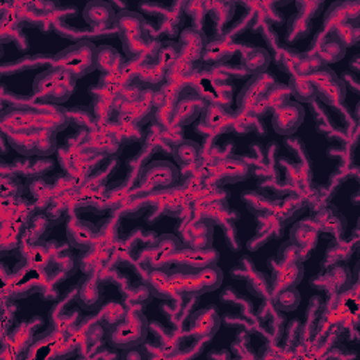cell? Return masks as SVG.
Instances as JSON below:
<instances>
[{
	"mask_svg": "<svg viewBox=\"0 0 360 360\" xmlns=\"http://www.w3.org/2000/svg\"><path fill=\"white\" fill-rule=\"evenodd\" d=\"M76 79L78 78L71 72L52 67L35 78L33 90L41 100L48 103H63L67 101L74 93Z\"/></svg>",
	"mask_w": 360,
	"mask_h": 360,
	"instance_id": "cell-1",
	"label": "cell"
},
{
	"mask_svg": "<svg viewBox=\"0 0 360 360\" xmlns=\"http://www.w3.org/2000/svg\"><path fill=\"white\" fill-rule=\"evenodd\" d=\"M114 27L123 42V48L127 56H140L147 49L149 37L145 19L140 13L130 10L118 12L115 16Z\"/></svg>",
	"mask_w": 360,
	"mask_h": 360,
	"instance_id": "cell-2",
	"label": "cell"
},
{
	"mask_svg": "<svg viewBox=\"0 0 360 360\" xmlns=\"http://www.w3.org/2000/svg\"><path fill=\"white\" fill-rule=\"evenodd\" d=\"M54 63L79 79L97 68V48L92 41L83 40L56 54Z\"/></svg>",
	"mask_w": 360,
	"mask_h": 360,
	"instance_id": "cell-3",
	"label": "cell"
},
{
	"mask_svg": "<svg viewBox=\"0 0 360 360\" xmlns=\"http://www.w3.org/2000/svg\"><path fill=\"white\" fill-rule=\"evenodd\" d=\"M148 320L142 313H131L111 325L107 334L108 343L120 350L140 346L148 335Z\"/></svg>",
	"mask_w": 360,
	"mask_h": 360,
	"instance_id": "cell-4",
	"label": "cell"
},
{
	"mask_svg": "<svg viewBox=\"0 0 360 360\" xmlns=\"http://www.w3.org/2000/svg\"><path fill=\"white\" fill-rule=\"evenodd\" d=\"M304 117L306 111L302 103L286 99L273 110L272 127L277 134L290 137L303 124Z\"/></svg>",
	"mask_w": 360,
	"mask_h": 360,
	"instance_id": "cell-5",
	"label": "cell"
},
{
	"mask_svg": "<svg viewBox=\"0 0 360 360\" xmlns=\"http://www.w3.org/2000/svg\"><path fill=\"white\" fill-rule=\"evenodd\" d=\"M177 167L167 161H155L147 165L141 173V182L152 189H167L176 185Z\"/></svg>",
	"mask_w": 360,
	"mask_h": 360,
	"instance_id": "cell-6",
	"label": "cell"
},
{
	"mask_svg": "<svg viewBox=\"0 0 360 360\" xmlns=\"http://www.w3.org/2000/svg\"><path fill=\"white\" fill-rule=\"evenodd\" d=\"M304 277V266L302 261L288 262V263H276L272 266V297L281 290L297 287L298 283Z\"/></svg>",
	"mask_w": 360,
	"mask_h": 360,
	"instance_id": "cell-7",
	"label": "cell"
},
{
	"mask_svg": "<svg viewBox=\"0 0 360 360\" xmlns=\"http://www.w3.org/2000/svg\"><path fill=\"white\" fill-rule=\"evenodd\" d=\"M220 258V254L214 249H202V251H195V249H183L180 252L177 258L179 263V270L183 273H196L200 272L202 269L217 265Z\"/></svg>",
	"mask_w": 360,
	"mask_h": 360,
	"instance_id": "cell-8",
	"label": "cell"
},
{
	"mask_svg": "<svg viewBox=\"0 0 360 360\" xmlns=\"http://www.w3.org/2000/svg\"><path fill=\"white\" fill-rule=\"evenodd\" d=\"M221 325L217 307L210 306L195 313L190 318V332L196 338H213Z\"/></svg>",
	"mask_w": 360,
	"mask_h": 360,
	"instance_id": "cell-9",
	"label": "cell"
},
{
	"mask_svg": "<svg viewBox=\"0 0 360 360\" xmlns=\"http://www.w3.org/2000/svg\"><path fill=\"white\" fill-rule=\"evenodd\" d=\"M97 235V228L88 221L72 218L67 225L69 244L76 249H88Z\"/></svg>",
	"mask_w": 360,
	"mask_h": 360,
	"instance_id": "cell-10",
	"label": "cell"
},
{
	"mask_svg": "<svg viewBox=\"0 0 360 360\" xmlns=\"http://www.w3.org/2000/svg\"><path fill=\"white\" fill-rule=\"evenodd\" d=\"M203 100L196 95H185L173 107V122L176 124H190L203 113Z\"/></svg>",
	"mask_w": 360,
	"mask_h": 360,
	"instance_id": "cell-11",
	"label": "cell"
},
{
	"mask_svg": "<svg viewBox=\"0 0 360 360\" xmlns=\"http://www.w3.org/2000/svg\"><path fill=\"white\" fill-rule=\"evenodd\" d=\"M359 16V5L357 3H334L329 6L324 27L328 31H335L345 24H350L352 20H357Z\"/></svg>",
	"mask_w": 360,
	"mask_h": 360,
	"instance_id": "cell-12",
	"label": "cell"
},
{
	"mask_svg": "<svg viewBox=\"0 0 360 360\" xmlns=\"http://www.w3.org/2000/svg\"><path fill=\"white\" fill-rule=\"evenodd\" d=\"M183 244L179 241V238L174 235H162L156 241V252H155V262H158L156 269H165V266L176 262L180 252H182ZM155 270V269H154Z\"/></svg>",
	"mask_w": 360,
	"mask_h": 360,
	"instance_id": "cell-13",
	"label": "cell"
},
{
	"mask_svg": "<svg viewBox=\"0 0 360 360\" xmlns=\"http://www.w3.org/2000/svg\"><path fill=\"white\" fill-rule=\"evenodd\" d=\"M115 10L110 3L106 2H90L83 9V19L90 27L103 28L114 26L115 23Z\"/></svg>",
	"mask_w": 360,
	"mask_h": 360,
	"instance_id": "cell-14",
	"label": "cell"
},
{
	"mask_svg": "<svg viewBox=\"0 0 360 360\" xmlns=\"http://www.w3.org/2000/svg\"><path fill=\"white\" fill-rule=\"evenodd\" d=\"M317 97L321 99L327 104H341L346 97V85L345 82L334 74L325 82L318 85L317 88Z\"/></svg>",
	"mask_w": 360,
	"mask_h": 360,
	"instance_id": "cell-15",
	"label": "cell"
},
{
	"mask_svg": "<svg viewBox=\"0 0 360 360\" xmlns=\"http://www.w3.org/2000/svg\"><path fill=\"white\" fill-rule=\"evenodd\" d=\"M288 92L298 103H311L317 99V89L309 76L291 75L288 81Z\"/></svg>",
	"mask_w": 360,
	"mask_h": 360,
	"instance_id": "cell-16",
	"label": "cell"
},
{
	"mask_svg": "<svg viewBox=\"0 0 360 360\" xmlns=\"http://www.w3.org/2000/svg\"><path fill=\"white\" fill-rule=\"evenodd\" d=\"M78 302L83 310L93 311L101 306L103 294L99 288V281L95 277H89L85 280L79 288Z\"/></svg>",
	"mask_w": 360,
	"mask_h": 360,
	"instance_id": "cell-17",
	"label": "cell"
},
{
	"mask_svg": "<svg viewBox=\"0 0 360 360\" xmlns=\"http://www.w3.org/2000/svg\"><path fill=\"white\" fill-rule=\"evenodd\" d=\"M147 286L151 290L154 297H158L162 300H169L172 298L173 293H176L170 280V275L163 269L152 270L147 280Z\"/></svg>",
	"mask_w": 360,
	"mask_h": 360,
	"instance_id": "cell-18",
	"label": "cell"
},
{
	"mask_svg": "<svg viewBox=\"0 0 360 360\" xmlns=\"http://www.w3.org/2000/svg\"><path fill=\"white\" fill-rule=\"evenodd\" d=\"M270 54L265 48H254L243 58V68L254 75H263L270 65Z\"/></svg>",
	"mask_w": 360,
	"mask_h": 360,
	"instance_id": "cell-19",
	"label": "cell"
},
{
	"mask_svg": "<svg viewBox=\"0 0 360 360\" xmlns=\"http://www.w3.org/2000/svg\"><path fill=\"white\" fill-rule=\"evenodd\" d=\"M189 249L202 251V249H210L213 248V225L203 220L190 229V243Z\"/></svg>",
	"mask_w": 360,
	"mask_h": 360,
	"instance_id": "cell-20",
	"label": "cell"
},
{
	"mask_svg": "<svg viewBox=\"0 0 360 360\" xmlns=\"http://www.w3.org/2000/svg\"><path fill=\"white\" fill-rule=\"evenodd\" d=\"M38 129H45L49 131H61L68 126V117L63 110H44L37 113Z\"/></svg>",
	"mask_w": 360,
	"mask_h": 360,
	"instance_id": "cell-21",
	"label": "cell"
},
{
	"mask_svg": "<svg viewBox=\"0 0 360 360\" xmlns=\"http://www.w3.org/2000/svg\"><path fill=\"white\" fill-rule=\"evenodd\" d=\"M202 154V147L196 141L192 140H183L179 141L173 147V158L179 165H192L195 163Z\"/></svg>",
	"mask_w": 360,
	"mask_h": 360,
	"instance_id": "cell-22",
	"label": "cell"
},
{
	"mask_svg": "<svg viewBox=\"0 0 360 360\" xmlns=\"http://www.w3.org/2000/svg\"><path fill=\"white\" fill-rule=\"evenodd\" d=\"M247 288L258 298H272V279L265 272H254L247 279Z\"/></svg>",
	"mask_w": 360,
	"mask_h": 360,
	"instance_id": "cell-23",
	"label": "cell"
},
{
	"mask_svg": "<svg viewBox=\"0 0 360 360\" xmlns=\"http://www.w3.org/2000/svg\"><path fill=\"white\" fill-rule=\"evenodd\" d=\"M221 172L227 182H243L251 176V167L241 159H227L222 166Z\"/></svg>",
	"mask_w": 360,
	"mask_h": 360,
	"instance_id": "cell-24",
	"label": "cell"
},
{
	"mask_svg": "<svg viewBox=\"0 0 360 360\" xmlns=\"http://www.w3.org/2000/svg\"><path fill=\"white\" fill-rule=\"evenodd\" d=\"M196 277H197L202 294H206L217 290L221 286L224 275L217 265H211L202 269L200 272H196Z\"/></svg>",
	"mask_w": 360,
	"mask_h": 360,
	"instance_id": "cell-25",
	"label": "cell"
},
{
	"mask_svg": "<svg viewBox=\"0 0 360 360\" xmlns=\"http://www.w3.org/2000/svg\"><path fill=\"white\" fill-rule=\"evenodd\" d=\"M346 52V47L335 37V35H329L322 47L318 51V56L322 59V63L328 67V64H334L341 61Z\"/></svg>",
	"mask_w": 360,
	"mask_h": 360,
	"instance_id": "cell-26",
	"label": "cell"
},
{
	"mask_svg": "<svg viewBox=\"0 0 360 360\" xmlns=\"http://www.w3.org/2000/svg\"><path fill=\"white\" fill-rule=\"evenodd\" d=\"M207 45V37L204 31L199 28H186L180 34V47L183 49H188L192 54L199 55L202 49H204Z\"/></svg>",
	"mask_w": 360,
	"mask_h": 360,
	"instance_id": "cell-27",
	"label": "cell"
},
{
	"mask_svg": "<svg viewBox=\"0 0 360 360\" xmlns=\"http://www.w3.org/2000/svg\"><path fill=\"white\" fill-rule=\"evenodd\" d=\"M34 142H35V155L48 156L56 148V138L55 133L45 130V129H34L33 130Z\"/></svg>",
	"mask_w": 360,
	"mask_h": 360,
	"instance_id": "cell-28",
	"label": "cell"
},
{
	"mask_svg": "<svg viewBox=\"0 0 360 360\" xmlns=\"http://www.w3.org/2000/svg\"><path fill=\"white\" fill-rule=\"evenodd\" d=\"M272 298L276 309L284 313L294 311L300 306V302H302V295H300V293L297 291V287L281 290L280 293L275 294Z\"/></svg>",
	"mask_w": 360,
	"mask_h": 360,
	"instance_id": "cell-29",
	"label": "cell"
},
{
	"mask_svg": "<svg viewBox=\"0 0 360 360\" xmlns=\"http://www.w3.org/2000/svg\"><path fill=\"white\" fill-rule=\"evenodd\" d=\"M10 145L20 154L30 156V155H35V142H34V136L33 131H23V130H17L13 131L8 136Z\"/></svg>",
	"mask_w": 360,
	"mask_h": 360,
	"instance_id": "cell-30",
	"label": "cell"
},
{
	"mask_svg": "<svg viewBox=\"0 0 360 360\" xmlns=\"http://www.w3.org/2000/svg\"><path fill=\"white\" fill-rule=\"evenodd\" d=\"M311 20L306 19L304 16L302 15H295L290 19L288 22V33H287V41L288 42H294V41H298L302 40L304 37L309 35V33L311 31Z\"/></svg>",
	"mask_w": 360,
	"mask_h": 360,
	"instance_id": "cell-31",
	"label": "cell"
},
{
	"mask_svg": "<svg viewBox=\"0 0 360 360\" xmlns=\"http://www.w3.org/2000/svg\"><path fill=\"white\" fill-rule=\"evenodd\" d=\"M203 123L208 127H218L224 120H227L228 113L220 104H208L203 108Z\"/></svg>",
	"mask_w": 360,
	"mask_h": 360,
	"instance_id": "cell-32",
	"label": "cell"
},
{
	"mask_svg": "<svg viewBox=\"0 0 360 360\" xmlns=\"http://www.w3.org/2000/svg\"><path fill=\"white\" fill-rule=\"evenodd\" d=\"M163 45L165 47L159 48L158 56H159V64L166 68V67H170L176 61L177 56L182 55V47L176 42H167Z\"/></svg>",
	"mask_w": 360,
	"mask_h": 360,
	"instance_id": "cell-33",
	"label": "cell"
},
{
	"mask_svg": "<svg viewBox=\"0 0 360 360\" xmlns=\"http://www.w3.org/2000/svg\"><path fill=\"white\" fill-rule=\"evenodd\" d=\"M255 272V265L252 263L251 258L244 256L239 263L231 269V276L234 279H239V280H247L252 273Z\"/></svg>",
	"mask_w": 360,
	"mask_h": 360,
	"instance_id": "cell-34",
	"label": "cell"
},
{
	"mask_svg": "<svg viewBox=\"0 0 360 360\" xmlns=\"http://www.w3.org/2000/svg\"><path fill=\"white\" fill-rule=\"evenodd\" d=\"M295 261H302L300 259V248L295 244H293L291 241H288L279 249L277 262L288 263V262H295Z\"/></svg>",
	"mask_w": 360,
	"mask_h": 360,
	"instance_id": "cell-35",
	"label": "cell"
},
{
	"mask_svg": "<svg viewBox=\"0 0 360 360\" xmlns=\"http://www.w3.org/2000/svg\"><path fill=\"white\" fill-rule=\"evenodd\" d=\"M298 8V15L304 16L306 19L311 20L313 17L318 16L322 12L324 3H316V2H298L297 3Z\"/></svg>",
	"mask_w": 360,
	"mask_h": 360,
	"instance_id": "cell-36",
	"label": "cell"
},
{
	"mask_svg": "<svg viewBox=\"0 0 360 360\" xmlns=\"http://www.w3.org/2000/svg\"><path fill=\"white\" fill-rule=\"evenodd\" d=\"M115 51L108 48V47H103L101 49H97V68L100 67V69H113L114 68V59H111V55H114Z\"/></svg>",
	"mask_w": 360,
	"mask_h": 360,
	"instance_id": "cell-37",
	"label": "cell"
},
{
	"mask_svg": "<svg viewBox=\"0 0 360 360\" xmlns=\"http://www.w3.org/2000/svg\"><path fill=\"white\" fill-rule=\"evenodd\" d=\"M140 352V349H138V346H137V349H136V353H133V354H130V353H123V357H144L141 353H138Z\"/></svg>",
	"mask_w": 360,
	"mask_h": 360,
	"instance_id": "cell-38",
	"label": "cell"
}]
</instances>
